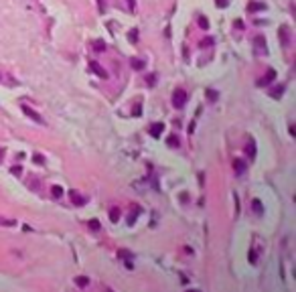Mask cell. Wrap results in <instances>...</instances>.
Segmentation results:
<instances>
[{
    "mask_svg": "<svg viewBox=\"0 0 296 292\" xmlns=\"http://www.w3.org/2000/svg\"><path fill=\"white\" fill-rule=\"evenodd\" d=\"M185 104H187V91L183 87H176L172 91V106L174 108H183Z\"/></svg>",
    "mask_w": 296,
    "mask_h": 292,
    "instance_id": "obj_1",
    "label": "cell"
},
{
    "mask_svg": "<svg viewBox=\"0 0 296 292\" xmlns=\"http://www.w3.org/2000/svg\"><path fill=\"white\" fill-rule=\"evenodd\" d=\"M274 79H276V71H274V69H268L266 75H264L262 79H258V87H268Z\"/></svg>",
    "mask_w": 296,
    "mask_h": 292,
    "instance_id": "obj_2",
    "label": "cell"
},
{
    "mask_svg": "<svg viewBox=\"0 0 296 292\" xmlns=\"http://www.w3.org/2000/svg\"><path fill=\"white\" fill-rule=\"evenodd\" d=\"M20 110H22V112H24V114H27V116H29L31 120H35L37 124H45V120H43V118L39 116V114H37V112H35V110H31V108H29L27 104H22V106H20Z\"/></svg>",
    "mask_w": 296,
    "mask_h": 292,
    "instance_id": "obj_3",
    "label": "cell"
},
{
    "mask_svg": "<svg viewBox=\"0 0 296 292\" xmlns=\"http://www.w3.org/2000/svg\"><path fill=\"white\" fill-rule=\"evenodd\" d=\"M278 33H280V41H282V45H284V47H288V43H290V27L282 25Z\"/></svg>",
    "mask_w": 296,
    "mask_h": 292,
    "instance_id": "obj_4",
    "label": "cell"
},
{
    "mask_svg": "<svg viewBox=\"0 0 296 292\" xmlns=\"http://www.w3.org/2000/svg\"><path fill=\"white\" fill-rule=\"evenodd\" d=\"M254 47H255L258 53H268V47H266V39H264V37H255Z\"/></svg>",
    "mask_w": 296,
    "mask_h": 292,
    "instance_id": "obj_5",
    "label": "cell"
},
{
    "mask_svg": "<svg viewBox=\"0 0 296 292\" xmlns=\"http://www.w3.org/2000/svg\"><path fill=\"white\" fill-rule=\"evenodd\" d=\"M69 197H71V201H73L77 207H81V205H85V203H87V197H81V195H79V193H75V191H71V193H69Z\"/></svg>",
    "mask_w": 296,
    "mask_h": 292,
    "instance_id": "obj_6",
    "label": "cell"
},
{
    "mask_svg": "<svg viewBox=\"0 0 296 292\" xmlns=\"http://www.w3.org/2000/svg\"><path fill=\"white\" fill-rule=\"evenodd\" d=\"M162 130H164V124H162V122H158V124H154V126H152V128H150V134H152V138H158Z\"/></svg>",
    "mask_w": 296,
    "mask_h": 292,
    "instance_id": "obj_7",
    "label": "cell"
},
{
    "mask_svg": "<svg viewBox=\"0 0 296 292\" xmlns=\"http://www.w3.org/2000/svg\"><path fill=\"white\" fill-rule=\"evenodd\" d=\"M91 69H93V73H97L99 77H104V79L108 77V73H106V71L101 69V65H99V63H95V61H91Z\"/></svg>",
    "mask_w": 296,
    "mask_h": 292,
    "instance_id": "obj_8",
    "label": "cell"
},
{
    "mask_svg": "<svg viewBox=\"0 0 296 292\" xmlns=\"http://www.w3.org/2000/svg\"><path fill=\"white\" fill-rule=\"evenodd\" d=\"M233 168H235V172H237V174H241V172L248 168V165H246L244 160H239V158H237V160H233Z\"/></svg>",
    "mask_w": 296,
    "mask_h": 292,
    "instance_id": "obj_9",
    "label": "cell"
},
{
    "mask_svg": "<svg viewBox=\"0 0 296 292\" xmlns=\"http://www.w3.org/2000/svg\"><path fill=\"white\" fill-rule=\"evenodd\" d=\"M282 93H284V85H280V83H278L274 89H272V91H270V95H272L274 99H280V95H282Z\"/></svg>",
    "mask_w": 296,
    "mask_h": 292,
    "instance_id": "obj_10",
    "label": "cell"
},
{
    "mask_svg": "<svg viewBox=\"0 0 296 292\" xmlns=\"http://www.w3.org/2000/svg\"><path fill=\"white\" fill-rule=\"evenodd\" d=\"M248 10H250V12H258V10H266V4H264V2H252V4L248 6Z\"/></svg>",
    "mask_w": 296,
    "mask_h": 292,
    "instance_id": "obj_11",
    "label": "cell"
},
{
    "mask_svg": "<svg viewBox=\"0 0 296 292\" xmlns=\"http://www.w3.org/2000/svg\"><path fill=\"white\" fill-rule=\"evenodd\" d=\"M130 65H132L134 69H138V71H140V69H144V67H146V61H144V59H132V61H130Z\"/></svg>",
    "mask_w": 296,
    "mask_h": 292,
    "instance_id": "obj_12",
    "label": "cell"
},
{
    "mask_svg": "<svg viewBox=\"0 0 296 292\" xmlns=\"http://www.w3.org/2000/svg\"><path fill=\"white\" fill-rule=\"evenodd\" d=\"M252 207H254V211L258 213V215H262V213H264V205H262V201H260V199H254V201H252Z\"/></svg>",
    "mask_w": 296,
    "mask_h": 292,
    "instance_id": "obj_13",
    "label": "cell"
},
{
    "mask_svg": "<svg viewBox=\"0 0 296 292\" xmlns=\"http://www.w3.org/2000/svg\"><path fill=\"white\" fill-rule=\"evenodd\" d=\"M118 258H122V260H134V253L130 250H118Z\"/></svg>",
    "mask_w": 296,
    "mask_h": 292,
    "instance_id": "obj_14",
    "label": "cell"
},
{
    "mask_svg": "<svg viewBox=\"0 0 296 292\" xmlns=\"http://www.w3.org/2000/svg\"><path fill=\"white\" fill-rule=\"evenodd\" d=\"M110 221H112V223H118V221H120V209L114 207L112 211H110Z\"/></svg>",
    "mask_w": 296,
    "mask_h": 292,
    "instance_id": "obj_15",
    "label": "cell"
},
{
    "mask_svg": "<svg viewBox=\"0 0 296 292\" xmlns=\"http://www.w3.org/2000/svg\"><path fill=\"white\" fill-rule=\"evenodd\" d=\"M51 195H53L55 199H59V197H63V189H61L59 185H53V189H51Z\"/></svg>",
    "mask_w": 296,
    "mask_h": 292,
    "instance_id": "obj_16",
    "label": "cell"
},
{
    "mask_svg": "<svg viewBox=\"0 0 296 292\" xmlns=\"http://www.w3.org/2000/svg\"><path fill=\"white\" fill-rule=\"evenodd\" d=\"M211 45H215V39H213V37H205L203 41L199 43V47H201V49H205V47H211Z\"/></svg>",
    "mask_w": 296,
    "mask_h": 292,
    "instance_id": "obj_17",
    "label": "cell"
},
{
    "mask_svg": "<svg viewBox=\"0 0 296 292\" xmlns=\"http://www.w3.org/2000/svg\"><path fill=\"white\" fill-rule=\"evenodd\" d=\"M104 49H106V43L104 41H93V51L95 53H101Z\"/></svg>",
    "mask_w": 296,
    "mask_h": 292,
    "instance_id": "obj_18",
    "label": "cell"
},
{
    "mask_svg": "<svg viewBox=\"0 0 296 292\" xmlns=\"http://www.w3.org/2000/svg\"><path fill=\"white\" fill-rule=\"evenodd\" d=\"M75 284H77V286H87V284H89V278H87V276H77V278H75Z\"/></svg>",
    "mask_w": 296,
    "mask_h": 292,
    "instance_id": "obj_19",
    "label": "cell"
},
{
    "mask_svg": "<svg viewBox=\"0 0 296 292\" xmlns=\"http://www.w3.org/2000/svg\"><path fill=\"white\" fill-rule=\"evenodd\" d=\"M87 225H89V229H93V231H99V229H101V225H99V221H97V219H89V223H87Z\"/></svg>",
    "mask_w": 296,
    "mask_h": 292,
    "instance_id": "obj_20",
    "label": "cell"
},
{
    "mask_svg": "<svg viewBox=\"0 0 296 292\" xmlns=\"http://www.w3.org/2000/svg\"><path fill=\"white\" fill-rule=\"evenodd\" d=\"M167 144L172 146V148H178V138H176V136H169V138H167Z\"/></svg>",
    "mask_w": 296,
    "mask_h": 292,
    "instance_id": "obj_21",
    "label": "cell"
},
{
    "mask_svg": "<svg viewBox=\"0 0 296 292\" xmlns=\"http://www.w3.org/2000/svg\"><path fill=\"white\" fill-rule=\"evenodd\" d=\"M246 152H250V158H254V156H255V144L252 142V140H250V144L246 146Z\"/></svg>",
    "mask_w": 296,
    "mask_h": 292,
    "instance_id": "obj_22",
    "label": "cell"
},
{
    "mask_svg": "<svg viewBox=\"0 0 296 292\" xmlns=\"http://www.w3.org/2000/svg\"><path fill=\"white\" fill-rule=\"evenodd\" d=\"M0 225H6V227H14V225H16V221H14V219H4V217H0Z\"/></svg>",
    "mask_w": 296,
    "mask_h": 292,
    "instance_id": "obj_23",
    "label": "cell"
},
{
    "mask_svg": "<svg viewBox=\"0 0 296 292\" xmlns=\"http://www.w3.org/2000/svg\"><path fill=\"white\" fill-rule=\"evenodd\" d=\"M199 27H201L203 31H207V29H209V22H207V18H205V16H199Z\"/></svg>",
    "mask_w": 296,
    "mask_h": 292,
    "instance_id": "obj_24",
    "label": "cell"
},
{
    "mask_svg": "<svg viewBox=\"0 0 296 292\" xmlns=\"http://www.w3.org/2000/svg\"><path fill=\"white\" fill-rule=\"evenodd\" d=\"M207 97H209V102H215V99L219 97V93H217V91H213V89H207Z\"/></svg>",
    "mask_w": 296,
    "mask_h": 292,
    "instance_id": "obj_25",
    "label": "cell"
},
{
    "mask_svg": "<svg viewBox=\"0 0 296 292\" xmlns=\"http://www.w3.org/2000/svg\"><path fill=\"white\" fill-rule=\"evenodd\" d=\"M128 39H130L132 43H136L138 41V33H136V31H130V33H128Z\"/></svg>",
    "mask_w": 296,
    "mask_h": 292,
    "instance_id": "obj_26",
    "label": "cell"
},
{
    "mask_svg": "<svg viewBox=\"0 0 296 292\" xmlns=\"http://www.w3.org/2000/svg\"><path fill=\"white\" fill-rule=\"evenodd\" d=\"M255 260H258V256H255V250H250V262H252V264H255Z\"/></svg>",
    "mask_w": 296,
    "mask_h": 292,
    "instance_id": "obj_27",
    "label": "cell"
},
{
    "mask_svg": "<svg viewBox=\"0 0 296 292\" xmlns=\"http://www.w3.org/2000/svg\"><path fill=\"white\" fill-rule=\"evenodd\" d=\"M33 158H35V162H39V165H43V162H45V158H43L41 154H35Z\"/></svg>",
    "mask_w": 296,
    "mask_h": 292,
    "instance_id": "obj_28",
    "label": "cell"
},
{
    "mask_svg": "<svg viewBox=\"0 0 296 292\" xmlns=\"http://www.w3.org/2000/svg\"><path fill=\"white\" fill-rule=\"evenodd\" d=\"M215 2H217L219 8H225V6H227V0H215Z\"/></svg>",
    "mask_w": 296,
    "mask_h": 292,
    "instance_id": "obj_29",
    "label": "cell"
},
{
    "mask_svg": "<svg viewBox=\"0 0 296 292\" xmlns=\"http://www.w3.org/2000/svg\"><path fill=\"white\" fill-rule=\"evenodd\" d=\"M154 79H156L154 75H148V77H146V83H148V85H154Z\"/></svg>",
    "mask_w": 296,
    "mask_h": 292,
    "instance_id": "obj_30",
    "label": "cell"
},
{
    "mask_svg": "<svg viewBox=\"0 0 296 292\" xmlns=\"http://www.w3.org/2000/svg\"><path fill=\"white\" fill-rule=\"evenodd\" d=\"M12 172H14V174H20V172H22V168H20V167H14V168H12Z\"/></svg>",
    "mask_w": 296,
    "mask_h": 292,
    "instance_id": "obj_31",
    "label": "cell"
},
{
    "mask_svg": "<svg viewBox=\"0 0 296 292\" xmlns=\"http://www.w3.org/2000/svg\"><path fill=\"white\" fill-rule=\"evenodd\" d=\"M4 154H6V150H4V148H0V162H2V158H4Z\"/></svg>",
    "mask_w": 296,
    "mask_h": 292,
    "instance_id": "obj_32",
    "label": "cell"
},
{
    "mask_svg": "<svg viewBox=\"0 0 296 292\" xmlns=\"http://www.w3.org/2000/svg\"><path fill=\"white\" fill-rule=\"evenodd\" d=\"M128 4H130V8H134V6H136V2H134V0H128Z\"/></svg>",
    "mask_w": 296,
    "mask_h": 292,
    "instance_id": "obj_33",
    "label": "cell"
}]
</instances>
